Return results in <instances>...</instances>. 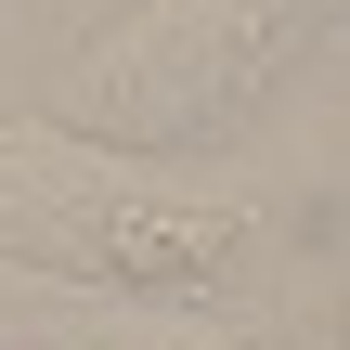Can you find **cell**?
<instances>
[{"label":"cell","mask_w":350,"mask_h":350,"mask_svg":"<svg viewBox=\"0 0 350 350\" xmlns=\"http://www.w3.org/2000/svg\"><path fill=\"white\" fill-rule=\"evenodd\" d=\"M182 350H247V338H182Z\"/></svg>","instance_id":"3957f363"},{"label":"cell","mask_w":350,"mask_h":350,"mask_svg":"<svg viewBox=\"0 0 350 350\" xmlns=\"http://www.w3.org/2000/svg\"><path fill=\"white\" fill-rule=\"evenodd\" d=\"M247 247V208L169 195L130 156L78 143V130H0V260L13 273H65V286H117V299H208Z\"/></svg>","instance_id":"7a4b0ae2"},{"label":"cell","mask_w":350,"mask_h":350,"mask_svg":"<svg viewBox=\"0 0 350 350\" xmlns=\"http://www.w3.org/2000/svg\"><path fill=\"white\" fill-rule=\"evenodd\" d=\"M338 0H143L117 13L91 52H65L52 78V130L104 143V156H182L208 130H234L325 26Z\"/></svg>","instance_id":"6da1fadb"}]
</instances>
